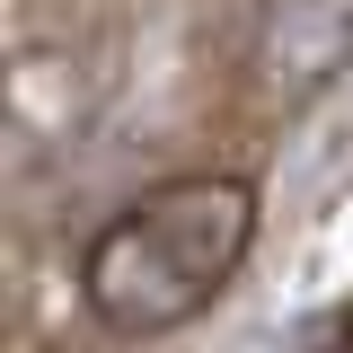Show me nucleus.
Wrapping results in <instances>:
<instances>
[{"label":"nucleus","mask_w":353,"mask_h":353,"mask_svg":"<svg viewBox=\"0 0 353 353\" xmlns=\"http://www.w3.org/2000/svg\"><path fill=\"white\" fill-rule=\"evenodd\" d=\"M248 248H256V185L248 176H221V168L168 176V185L132 194L88 239L80 301L115 345H150V336L194 327L239 283Z\"/></svg>","instance_id":"nucleus-1"},{"label":"nucleus","mask_w":353,"mask_h":353,"mask_svg":"<svg viewBox=\"0 0 353 353\" xmlns=\"http://www.w3.org/2000/svg\"><path fill=\"white\" fill-rule=\"evenodd\" d=\"M345 62H353V0H274L265 44H256L265 88H309Z\"/></svg>","instance_id":"nucleus-2"}]
</instances>
